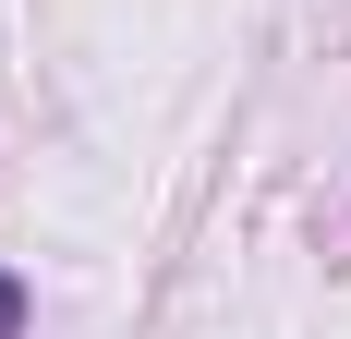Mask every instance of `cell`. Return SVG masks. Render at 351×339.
Instances as JSON below:
<instances>
[{
  "instance_id": "6da1fadb",
  "label": "cell",
  "mask_w": 351,
  "mask_h": 339,
  "mask_svg": "<svg viewBox=\"0 0 351 339\" xmlns=\"http://www.w3.org/2000/svg\"><path fill=\"white\" fill-rule=\"evenodd\" d=\"M0 339H25V279L0 267Z\"/></svg>"
}]
</instances>
